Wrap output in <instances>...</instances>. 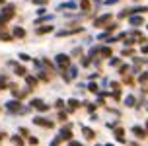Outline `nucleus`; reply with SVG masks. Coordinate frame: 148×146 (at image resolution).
Instances as JSON below:
<instances>
[]
</instances>
